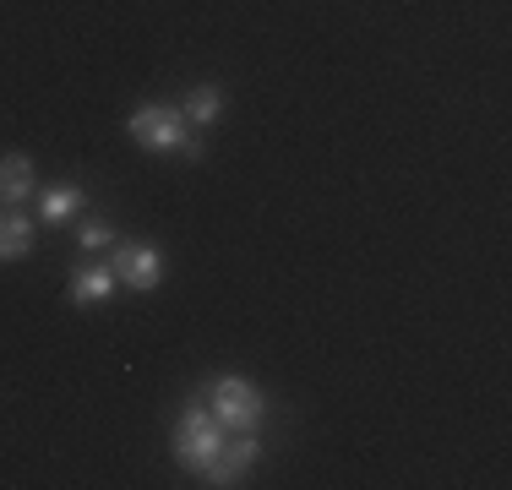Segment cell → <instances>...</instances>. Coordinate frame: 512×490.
<instances>
[{
	"mask_svg": "<svg viewBox=\"0 0 512 490\" xmlns=\"http://www.w3.org/2000/svg\"><path fill=\"white\" fill-rule=\"evenodd\" d=\"M207 409L224 431H256L267 414V398L246 376H218V382H207Z\"/></svg>",
	"mask_w": 512,
	"mask_h": 490,
	"instance_id": "obj_1",
	"label": "cell"
},
{
	"mask_svg": "<svg viewBox=\"0 0 512 490\" xmlns=\"http://www.w3.org/2000/svg\"><path fill=\"white\" fill-rule=\"evenodd\" d=\"M224 425L213 420V409L207 403H191L186 414H180V425H175V458L186 463L191 474H207L213 469V458H218V447H224Z\"/></svg>",
	"mask_w": 512,
	"mask_h": 490,
	"instance_id": "obj_2",
	"label": "cell"
},
{
	"mask_svg": "<svg viewBox=\"0 0 512 490\" xmlns=\"http://www.w3.org/2000/svg\"><path fill=\"white\" fill-rule=\"evenodd\" d=\"M186 126H191V120H186V109H175V104H142L137 115L126 120L131 142L153 147V153H175V147L191 137Z\"/></svg>",
	"mask_w": 512,
	"mask_h": 490,
	"instance_id": "obj_3",
	"label": "cell"
},
{
	"mask_svg": "<svg viewBox=\"0 0 512 490\" xmlns=\"http://www.w3.org/2000/svg\"><path fill=\"white\" fill-rule=\"evenodd\" d=\"M109 256H115V278L131 289H158V278H164V256L153 240H115Z\"/></svg>",
	"mask_w": 512,
	"mask_h": 490,
	"instance_id": "obj_4",
	"label": "cell"
},
{
	"mask_svg": "<svg viewBox=\"0 0 512 490\" xmlns=\"http://www.w3.org/2000/svg\"><path fill=\"white\" fill-rule=\"evenodd\" d=\"M256 452H262V441H256L251 431H229L224 447H218V458H213V469H207L202 480H207V485H235L240 474L256 463Z\"/></svg>",
	"mask_w": 512,
	"mask_h": 490,
	"instance_id": "obj_5",
	"label": "cell"
},
{
	"mask_svg": "<svg viewBox=\"0 0 512 490\" xmlns=\"http://www.w3.org/2000/svg\"><path fill=\"white\" fill-rule=\"evenodd\" d=\"M28 196H39V186H33V158L0 153V207H22Z\"/></svg>",
	"mask_w": 512,
	"mask_h": 490,
	"instance_id": "obj_6",
	"label": "cell"
},
{
	"mask_svg": "<svg viewBox=\"0 0 512 490\" xmlns=\"http://www.w3.org/2000/svg\"><path fill=\"white\" fill-rule=\"evenodd\" d=\"M28 245H33V218L17 213V207H0V262L28 256Z\"/></svg>",
	"mask_w": 512,
	"mask_h": 490,
	"instance_id": "obj_7",
	"label": "cell"
},
{
	"mask_svg": "<svg viewBox=\"0 0 512 490\" xmlns=\"http://www.w3.org/2000/svg\"><path fill=\"white\" fill-rule=\"evenodd\" d=\"M82 207H88V196H82L77 186H50V191H39V218H44V224H71Z\"/></svg>",
	"mask_w": 512,
	"mask_h": 490,
	"instance_id": "obj_8",
	"label": "cell"
},
{
	"mask_svg": "<svg viewBox=\"0 0 512 490\" xmlns=\"http://www.w3.org/2000/svg\"><path fill=\"white\" fill-rule=\"evenodd\" d=\"M109 289H115V267H82V273L71 278V300L77 305H104Z\"/></svg>",
	"mask_w": 512,
	"mask_h": 490,
	"instance_id": "obj_9",
	"label": "cell"
},
{
	"mask_svg": "<svg viewBox=\"0 0 512 490\" xmlns=\"http://www.w3.org/2000/svg\"><path fill=\"white\" fill-rule=\"evenodd\" d=\"M180 109H186V120H191V126H213V120L224 115V88L202 82V88H191V98H186Z\"/></svg>",
	"mask_w": 512,
	"mask_h": 490,
	"instance_id": "obj_10",
	"label": "cell"
},
{
	"mask_svg": "<svg viewBox=\"0 0 512 490\" xmlns=\"http://www.w3.org/2000/svg\"><path fill=\"white\" fill-rule=\"evenodd\" d=\"M82 251H109V245H115V229L109 224H82Z\"/></svg>",
	"mask_w": 512,
	"mask_h": 490,
	"instance_id": "obj_11",
	"label": "cell"
}]
</instances>
